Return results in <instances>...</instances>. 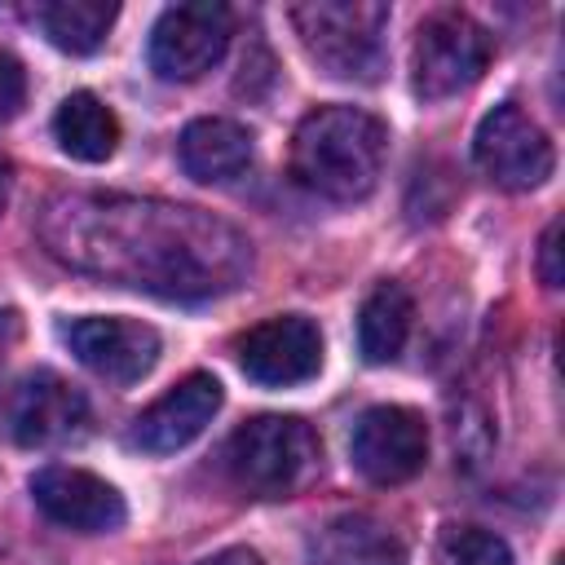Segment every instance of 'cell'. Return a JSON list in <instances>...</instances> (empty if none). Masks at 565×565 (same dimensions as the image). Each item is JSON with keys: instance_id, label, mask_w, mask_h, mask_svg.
<instances>
[{"instance_id": "obj_1", "label": "cell", "mask_w": 565, "mask_h": 565, "mask_svg": "<svg viewBox=\"0 0 565 565\" xmlns=\"http://www.w3.org/2000/svg\"><path fill=\"white\" fill-rule=\"evenodd\" d=\"M40 243L62 265L163 300H207L243 282L247 238L221 216L137 194H57Z\"/></svg>"}, {"instance_id": "obj_2", "label": "cell", "mask_w": 565, "mask_h": 565, "mask_svg": "<svg viewBox=\"0 0 565 565\" xmlns=\"http://www.w3.org/2000/svg\"><path fill=\"white\" fill-rule=\"evenodd\" d=\"M388 128L358 106H318L291 132V177L335 203L366 199L384 172Z\"/></svg>"}, {"instance_id": "obj_3", "label": "cell", "mask_w": 565, "mask_h": 565, "mask_svg": "<svg viewBox=\"0 0 565 565\" xmlns=\"http://www.w3.org/2000/svg\"><path fill=\"white\" fill-rule=\"evenodd\" d=\"M291 26H296L305 53L335 79H375L384 71L388 9L375 0L291 4Z\"/></svg>"}, {"instance_id": "obj_4", "label": "cell", "mask_w": 565, "mask_h": 565, "mask_svg": "<svg viewBox=\"0 0 565 565\" xmlns=\"http://www.w3.org/2000/svg\"><path fill=\"white\" fill-rule=\"evenodd\" d=\"M318 463V437L296 415H256L238 424L225 441V472L238 490L256 499H282Z\"/></svg>"}, {"instance_id": "obj_5", "label": "cell", "mask_w": 565, "mask_h": 565, "mask_svg": "<svg viewBox=\"0 0 565 565\" xmlns=\"http://www.w3.org/2000/svg\"><path fill=\"white\" fill-rule=\"evenodd\" d=\"M494 40L490 31L463 9H437L419 22L411 49V84L424 102L455 97L472 88L490 66Z\"/></svg>"}, {"instance_id": "obj_6", "label": "cell", "mask_w": 565, "mask_h": 565, "mask_svg": "<svg viewBox=\"0 0 565 565\" xmlns=\"http://www.w3.org/2000/svg\"><path fill=\"white\" fill-rule=\"evenodd\" d=\"M472 159L477 168L499 185V190H539L552 168H556V150L552 137L516 106V102H499L472 137Z\"/></svg>"}, {"instance_id": "obj_7", "label": "cell", "mask_w": 565, "mask_h": 565, "mask_svg": "<svg viewBox=\"0 0 565 565\" xmlns=\"http://www.w3.org/2000/svg\"><path fill=\"white\" fill-rule=\"evenodd\" d=\"M225 44H230V9L216 0H194L159 13L146 57L159 79H199L225 57Z\"/></svg>"}, {"instance_id": "obj_8", "label": "cell", "mask_w": 565, "mask_h": 565, "mask_svg": "<svg viewBox=\"0 0 565 565\" xmlns=\"http://www.w3.org/2000/svg\"><path fill=\"white\" fill-rule=\"evenodd\" d=\"M238 366L265 388H291L322 371V331L305 313H278L234 340Z\"/></svg>"}, {"instance_id": "obj_9", "label": "cell", "mask_w": 565, "mask_h": 565, "mask_svg": "<svg viewBox=\"0 0 565 565\" xmlns=\"http://www.w3.org/2000/svg\"><path fill=\"white\" fill-rule=\"evenodd\" d=\"M349 459L371 486H402L428 459V424L411 406H371L358 415Z\"/></svg>"}, {"instance_id": "obj_10", "label": "cell", "mask_w": 565, "mask_h": 565, "mask_svg": "<svg viewBox=\"0 0 565 565\" xmlns=\"http://www.w3.org/2000/svg\"><path fill=\"white\" fill-rule=\"evenodd\" d=\"M62 340L71 344V353L93 375H102L110 384H137L159 362V331L150 322H137V318L88 313V318L66 322Z\"/></svg>"}, {"instance_id": "obj_11", "label": "cell", "mask_w": 565, "mask_h": 565, "mask_svg": "<svg viewBox=\"0 0 565 565\" xmlns=\"http://www.w3.org/2000/svg\"><path fill=\"white\" fill-rule=\"evenodd\" d=\"M31 499L49 521L79 530V534H110L128 516L124 494L106 477H97L88 468H71V463L40 468L31 477Z\"/></svg>"}, {"instance_id": "obj_12", "label": "cell", "mask_w": 565, "mask_h": 565, "mask_svg": "<svg viewBox=\"0 0 565 565\" xmlns=\"http://www.w3.org/2000/svg\"><path fill=\"white\" fill-rule=\"evenodd\" d=\"M9 428L22 446H35V450L79 441L88 433V397L71 380L53 371H35L18 384L9 402Z\"/></svg>"}, {"instance_id": "obj_13", "label": "cell", "mask_w": 565, "mask_h": 565, "mask_svg": "<svg viewBox=\"0 0 565 565\" xmlns=\"http://www.w3.org/2000/svg\"><path fill=\"white\" fill-rule=\"evenodd\" d=\"M225 393H221V380L207 375V371H194L185 380H177L163 397H154L137 419H132V441L150 455H172L181 446H190L207 424L212 415L221 411Z\"/></svg>"}, {"instance_id": "obj_14", "label": "cell", "mask_w": 565, "mask_h": 565, "mask_svg": "<svg viewBox=\"0 0 565 565\" xmlns=\"http://www.w3.org/2000/svg\"><path fill=\"white\" fill-rule=\"evenodd\" d=\"M309 565H406V547L380 516L344 512L313 530Z\"/></svg>"}, {"instance_id": "obj_15", "label": "cell", "mask_w": 565, "mask_h": 565, "mask_svg": "<svg viewBox=\"0 0 565 565\" xmlns=\"http://www.w3.org/2000/svg\"><path fill=\"white\" fill-rule=\"evenodd\" d=\"M177 154H181V168L194 181H207V185L212 181H234L252 163V132L234 119L207 115V119L185 124V132L177 141Z\"/></svg>"}, {"instance_id": "obj_16", "label": "cell", "mask_w": 565, "mask_h": 565, "mask_svg": "<svg viewBox=\"0 0 565 565\" xmlns=\"http://www.w3.org/2000/svg\"><path fill=\"white\" fill-rule=\"evenodd\" d=\"M53 137L71 159L106 163L115 154V146H119V119L97 93L79 88L71 97H62V106L53 115Z\"/></svg>"}, {"instance_id": "obj_17", "label": "cell", "mask_w": 565, "mask_h": 565, "mask_svg": "<svg viewBox=\"0 0 565 565\" xmlns=\"http://www.w3.org/2000/svg\"><path fill=\"white\" fill-rule=\"evenodd\" d=\"M411 318H415V305H411L406 287L402 282H380L358 309V353L371 366L393 362L402 353L406 335H411Z\"/></svg>"}, {"instance_id": "obj_18", "label": "cell", "mask_w": 565, "mask_h": 565, "mask_svg": "<svg viewBox=\"0 0 565 565\" xmlns=\"http://www.w3.org/2000/svg\"><path fill=\"white\" fill-rule=\"evenodd\" d=\"M115 13L119 9L110 0H44L31 9L35 26L49 35V44L62 53H75V57L97 53L106 44Z\"/></svg>"}, {"instance_id": "obj_19", "label": "cell", "mask_w": 565, "mask_h": 565, "mask_svg": "<svg viewBox=\"0 0 565 565\" xmlns=\"http://www.w3.org/2000/svg\"><path fill=\"white\" fill-rule=\"evenodd\" d=\"M437 565H512V552L481 525H446L437 539Z\"/></svg>"}, {"instance_id": "obj_20", "label": "cell", "mask_w": 565, "mask_h": 565, "mask_svg": "<svg viewBox=\"0 0 565 565\" xmlns=\"http://www.w3.org/2000/svg\"><path fill=\"white\" fill-rule=\"evenodd\" d=\"M22 97H26V71H22V62L13 53L0 49V124L18 115Z\"/></svg>"}, {"instance_id": "obj_21", "label": "cell", "mask_w": 565, "mask_h": 565, "mask_svg": "<svg viewBox=\"0 0 565 565\" xmlns=\"http://www.w3.org/2000/svg\"><path fill=\"white\" fill-rule=\"evenodd\" d=\"M539 278L543 287H561V221H552L539 238Z\"/></svg>"}, {"instance_id": "obj_22", "label": "cell", "mask_w": 565, "mask_h": 565, "mask_svg": "<svg viewBox=\"0 0 565 565\" xmlns=\"http://www.w3.org/2000/svg\"><path fill=\"white\" fill-rule=\"evenodd\" d=\"M199 565H265V561H260V552H252V547H221V552L203 556Z\"/></svg>"}, {"instance_id": "obj_23", "label": "cell", "mask_w": 565, "mask_h": 565, "mask_svg": "<svg viewBox=\"0 0 565 565\" xmlns=\"http://www.w3.org/2000/svg\"><path fill=\"white\" fill-rule=\"evenodd\" d=\"M9 185H13V168H9V159H0V216L9 207Z\"/></svg>"}]
</instances>
